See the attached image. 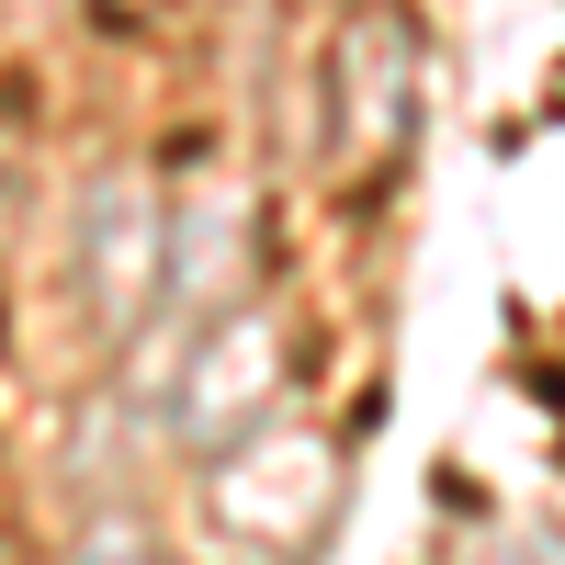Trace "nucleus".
<instances>
[{
  "label": "nucleus",
  "instance_id": "obj_1",
  "mask_svg": "<svg viewBox=\"0 0 565 565\" xmlns=\"http://www.w3.org/2000/svg\"><path fill=\"white\" fill-rule=\"evenodd\" d=\"M204 509H215L238 543L295 554V543L328 532V509H340V452H328L317 430H295V418H260L249 441H226V452L204 463Z\"/></svg>",
  "mask_w": 565,
  "mask_h": 565
},
{
  "label": "nucleus",
  "instance_id": "obj_2",
  "mask_svg": "<svg viewBox=\"0 0 565 565\" xmlns=\"http://www.w3.org/2000/svg\"><path fill=\"white\" fill-rule=\"evenodd\" d=\"M407 136H418V23L396 0H362L328 45V159L385 170Z\"/></svg>",
  "mask_w": 565,
  "mask_h": 565
},
{
  "label": "nucleus",
  "instance_id": "obj_3",
  "mask_svg": "<svg viewBox=\"0 0 565 565\" xmlns=\"http://www.w3.org/2000/svg\"><path fill=\"white\" fill-rule=\"evenodd\" d=\"M260 418H282V328H271L260 306H238V317H215L204 351H193L181 441H193V452H226V441H249Z\"/></svg>",
  "mask_w": 565,
  "mask_h": 565
},
{
  "label": "nucleus",
  "instance_id": "obj_4",
  "mask_svg": "<svg viewBox=\"0 0 565 565\" xmlns=\"http://www.w3.org/2000/svg\"><path fill=\"white\" fill-rule=\"evenodd\" d=\"M79 565H159V554H148V532H136V521H90Z\"/></svg>",
  "mask_w": 565,
  "mask_h": 565
},
{
  "label": "nucleus",
  "instance_id": "obj_5",
  "mask_svg": "<svg viewBox=\"0 0 565 565\" xmlns=\"http://www.w3.org/2000/svg\"><path fill=\"white\" fill-rule=\"evenodd\" d=\"M114 12H148V0H114Z\"/></svg>",
  "mask_w": 565,
  "mask_h": 565
}]
</instances>
